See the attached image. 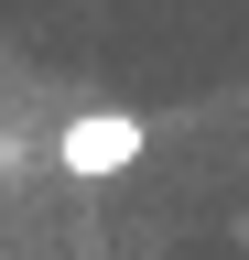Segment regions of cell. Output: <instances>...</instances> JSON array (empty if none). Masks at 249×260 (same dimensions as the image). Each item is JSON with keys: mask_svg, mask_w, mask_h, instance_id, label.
<instances>
[{"mask_svg": "<svg viewBox=\"0 0 249 260\" xmlns=\"http://www.w3.org/2000/svg\"><path fill=\"white\" fill-rule=\"evenodd\" d=\"M141 152H152V119H141V109H76L65 130H54V174H76V184L130 174Z\"/></svg>", "mask_w": 249, "mask_h": 260, "instance_id": "6da1fadb", "label": "cell"}]
</instances>
